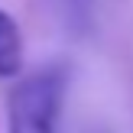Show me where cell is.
Instances as JSON below:
<instances>
[{
	"label": "cell",
	"instance_id": "cell-1",
	"mask_svg": "<svg viewBox=\"0 0 133 133\" xmlns=\"http://www.w3.org/2000/svg\"><path fill=\"white\" fill-rule=\"evenodd\" d=\"M65 97V75L58 68L32 71L10 91L6 133H55Z\"/></svg>",
	"mask_w": 133,
	"mask_h": 133
},
{
	"label": "cell",
	"instance_id": "cell-2",
	"mask_svg": "<svg viewBox=\"0 0 133 133\" xmlns=\"http://www.w3.org/2000/svg\"><path fill=\"white\" fill-rule=\"evenodd\" d=\"M23 68V36L16 19L0 10V78H16Z\"/></svg>",
	"mask_w": 133,
	"mask_h": 133
},
{
	"label": "cell",
	"instance_id": "cell-3",
	"mask_svg": "<svg viewBox=\"0 0 133 133\" xmlns=\"http://www.w3.org/2000/svg\"><path fill=\"white\" fill-rule=\"evenodd\" d=\"M65 6H68V13H75V16H84L91 6V0H65Z\"/></svg>",
	"mask_w": 133,
	"mask_h": 133
}]
</instances>
